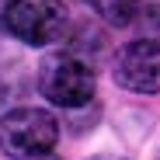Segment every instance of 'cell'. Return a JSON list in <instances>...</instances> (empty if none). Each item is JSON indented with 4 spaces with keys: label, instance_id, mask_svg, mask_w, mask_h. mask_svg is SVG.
<instances>
[{
    "label": "cell",
    "instance_id": "cell-6",
    "mask_svg": "<svg viewBox=\"0 0 160 160\" xmlns=\"http://www.w3.org/2000/svg\"><path fill=\"white\" fill-rule=\"evenodd\" d=\"M136 21L143 24V38H160V7L153 4V7H139V14H136Z\"/></svg>",
    "mask_w": 160,
    "mask_h": 160
},
{
    "label": "cell",
    "instance_id": "cell-1",
    "mask_svg": "<svg viewBox=\"0 0 160 160\" xmlns=\"http://www.w3.org/2000/svg\"><path fill=\"white\" fill-rule=\"evenodd\" d=\"M38 91L56 108H84L94 101L98 77L91 63H84L73 52H52L38 66Z\"/></svg>",
    "mask_w": 160,
    "mask_h": 160
},
{
    "label": "cell",
    "instance_id": "cell-3",
    "mask_svg": "<svg viewBox=\"0 0 160 160\" xmlns=\"http://www.w3.org/2000/svg\"><path fill=\"white\" fill-rule=\"evenodd\" d=\"M66 24L70 11L63 0H7L4 7V28L24 45H52L63 38Z\"/></svg>",
    "mask_w": 160,
    "mask_h": 160
},
{
    "label": "cell",
    "instance_id": "cell-4",
    "mask_svg": "<svg viewBox=\"0 0 160 160\" xmlns=\"http://www.w3.org/2000/svg\"><path fill=\"white\" fill-rule=\"evenodd\" d=\"M115 84L132 94H160V45L157 38L125 42L112 63Z\"/></svg>",
    "mask_w": 160,
    "mask_h": 160
},
{
    "label": "cell",
    "instance_id": "cell-8",
    "mask_svg": "<svg viewBox=\"0 0 160 160\" xmlns=\"http://www.w3.org/2000/svg\"><path fill=\"white\" fill-rule=\"evenodd\" d=\"M157 160H160V153H157Z\"/></svg>",
    "mask_w": 160,
    "mask_h": 160
},
{
    "label": "cell",
    "instance_id": "cell-2",
    "mask_svg": "<svg viewBox=\"0 0 160 160\" xmlns=\"http://www.w3.org/2000/svg\"><path fill=\"white\" fill-rule=\"evenodd\" d=\"M59 143V122L45 108H11L0 118V150L11 160H35Z\"/></svg>",
    "mask_w": 160,
    "mask_h": 160
},
{
    "label": "cell",
    "instance_id": "cell-7",
    "mask_svg": "<svg viewBox=\"0 0 160 160\" xmlns=\"http://www.w3.org/2000/svg\"><path fill=\"white\" fill-rule=\"evenodd\" d=\"M91 160H129V157H108L104 153V157H91Z\"/></svg>",
    "mask_w": 160,
    "mask_h": 160
},
{
    "label": "cell",
    "instance_id": "cell-5",
    "mask_svg": "<svg viewBox=\"0 0 160 160\" xmlns=\"http://www.w3.org/2000/svg\"><path fill=\"white\" fill-rule=\"evenodd\" d=\"M84 4L101 21H108L112 28H125V24H132L136 14H139V0H84Z\"/></svg>",
    "mask_w": 160,
    "mask_h": 160
}]
</instances>
